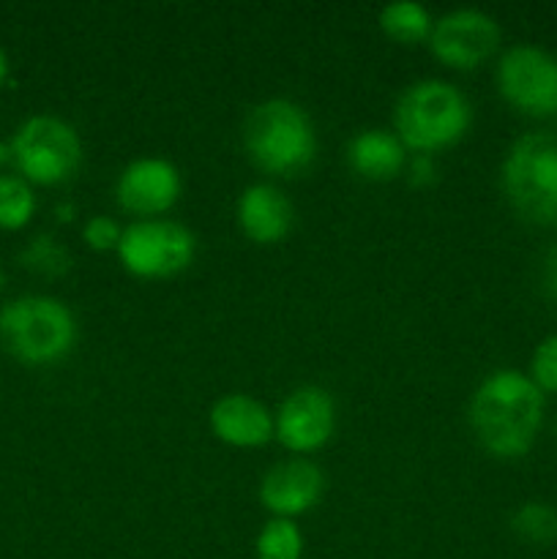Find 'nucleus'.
<instances>
[{"instance_id": "obj_1", "label": "nucleus", "mask_w": 557, "mask_h": 559, "mask_svg": "<svg viewBox=\"0 0 557 559\" xmlns=\"http://www.w3.org/2000/svg\"><path fill=\"white\" fill-rule=\"evenodd\" d=\"M470 429L489 456H528L544 426V393L517 369L491 371L470 399Z\"/></svg>"}, {"instance_id": "obj_2", "label": "nucleus", "mask_w": 557, "mask_h": 559, "mask_svg": "<svg viewBox=\"0 0 557 559\" xmlns=\"http://www.w3.org/2000/svg\"><path fill=\"white\" fill-rule=\"evenodd\" d=\"M244 147L249 162L265 175L295 178L315 164L317 131L304 107L289 98H268L246 115Z\"/></svg>"}, {"instance_id": "obj_3", "label": "nucleus", "mask_w": 557, "mask_h": 559, "mask_svg": "<svg viewBox=\"0 0 557 559\" xmlns=\"http://www.w3.org/2000/svg\"><path fill=\"white\" fill-rule=\"evenodd\" d=\"M473 126V107L457 85L446 80H418L399 96L393 129L415 156H431L464 140Z\"/></svg>"}, {"instance_id": "obj_4", "label": "nucleus", "mask_w": 557, "mask_h": 559, "mask_svg": "<svg viewBox=\"0 0 557 559\" xmlns=\"http://www.w3.org/2000/svg\"><path fill=\"white\" fill-rule=\"evenodd\" d=\"M76 344L69 306L49 295H22L0 306V347L25 366H52Z\"/></svg>"}, {"instance_id": "obj_5", "label": "nucleus", "mask_w": 557, "mask_h": 559, "mask_svg": "<svg viewBox=\"0 0 557 559\" xmlns=\"http://www.w3.org/2000/svg\"><path fill=\"white\" fill-rule=\"evenodd\" d=\"M508 205L530 224H557V134L530 131L513 140L500 167Z\"/></svg>"}, {"instance_id": "obj_6", "label": "nucleus", "mask_w": 557, "mask_h": 559, "mask_svg": "<svg viewBox=\"0 0 557 559\" xmlns=\"http://www.w3.org/2000/svg\"><path fill=\"white\" fill-rule=\"evenodd\" d=\"M20 178L36 186L69 183L82 164V140L66 120L52 115L27 118L11 140Z\"/></svg>"}, {"instance_id": "obj_7", "label": "nucleus", "mask_w": 557, "mask_h": 559, "mask_svg": "<svg viewBox=\"0 0 557 559\" xmlns=\"http://www.w3.org/2000/svg\"><path fill=\"white\" fill-rule=\"evenodd\" d=\"M197 238L189 227L169 218H140L123 227L118 260L137 278H173L194 262Z\"/></svg>"}, {"instance_id": "obj_8", "label": "nucleus", "mask_w": 557, "mask_h": 559, "mask_svg": "<svg viewBox=\"0 0 557 559\" xmlns=\"http://www.w3.org/2000/svg\"><path fill=\"white\" fill-rule=\"evenodd\" d=\"M497 87L513 109L533 118H557V58L533 44L506 49L497 63Z\"/></svg>"}, {"instance_id": "obj_9", "label": "nucleus", "mask_w": 557, "mask_h": 559, "mask_svg": "<svg viewBox=\"0 0 557 559\" xmlns=\"http://www.w3.org/2000/svg\"><path fill=\"white\" fill-rule=\"evenodd\" d=\"M502 33L491 14L481 9H457L435 22L429 47L442 66L470 71L500 49Z\"/></svg>"}, {"instance_id": "obj_10", "label": "nucleus", "mask_w": 557, "mask_h": 559, "mask_svg": "<svg viewBox=\"0 0 557 559\" xmlns=\"http://www.w3.org/2000/svg\"><path fill=\"white\" fill-rule=\"evenodd\" d=\"M276 440L287 451L306 456L328 445L336 429V407L331 393L317 385H300L278 404Z\"/></svg>"}, {"instance_id": "obj_11", "label": "nucleus", "mask_w": 557, "mask_h": 559, "mask_svg": "<svg viewBox=\"0 0 557 559\" xmlns=\"http://www.w3.org/2000/svg\"><path fill=\"white\" fill-rule=\"evenodd\" d=\"M180 191H183V180H180L178 167L167 158L145 156L126 164L115 183V200L120 211L131 216L153 218L167 213L178 202Z\"/></svg>"}, {"instance_id": "obj_12", "label": "nucleus", "mask_w": 557, "mask_h": 559, "mask_svg": "<svg viewBox=\"0 0 557 559\" xmlns=\"http://www.w3.org/2000/svg\"><path fill=\"white\" fill-rule=\"evenodd\" d=\"M325 495V475L309 459H287L273 464L260 484V502L273 519H295L309 513Z\"/></svg>"}, {"instance_id": "obj_13", "label": "nucleus", "mask_w": 557, "mask_h": 559, "mask_svg": "<svg viewBox=\"0 0 557 559\" xmlns=\"http://www.w3.org/2000/svg\"><path fill=\"white\" fill-rule=\"evenodd\" d=\"M211 429L229 448H262L276 437L271 409L246 393H227L211 407Z\"/></svg>"}, {"instance_id": "obj_14", "label": "nucleus", "mask_w": 557, "mask_h": 559, "mask_svg": "<svg viewBox=\"0 0 557 559\" xmlns=\"http://www.w3.org/2000/svg\"><path fill=\"white\" fill-rule=\"evenodd\" d=\"M295 222L293 202L271 183H251L238 200V224L249 240L260 246L282 243Z\"/></svg>"}, {"instance_id": "obj_15", "label": "nucleus", "mask_w": 557, "mask_h": 559, "mask_svg": "<svg viewBox=\"0 0 557 559\" xmlns=\"http://www.w3.org/2000/svg\"><path fill=\"white\" fill-rule=\"evenodd\" d=\"M347 162L366 180H393L407 169V147L386 129H366L347 145Z\"/></svg>"}, {"instance_id": "obj_16", "label": "nucleus", "mask_w": 557, "mask_h": 559, "mask_svg": "<svg viewBox=\"0 0 557 559\" xmlns=\"http://www.w3.org/2000/svg\"><path fill=\"white\" fill-rule=\"evenodd\" d=\"M377 22H380V31L396 44L429 41L431 27H435L429 9L415 3V0H399V3L382 5Z\"/></svg>"}, {"instance_id": "obj_17", "label": "nucleus", "mask_w": 557, "mask_h": 559, "mask_svg": "<svg viewBox=\"0 0 557 559\" xmlns=\"http://www.w3.org/2000/svg\"><path fill=\"white\" fill-rule=\"evenodd\" d=\"M36 213V194H33L31 183L20 175H0V229H16L27 227Z\"/></svg>"}, {"instance_id": "obj_18", "label": "nucleus", "mask_w": 557, "mask_h": 559, "mask_svg": "<svg viewBox=\"0 0 557 559\" xmlns=\"http://www.w3.org/2000/svg\"><path fill=\"white\" fill-rule=\"evenodd\" d=\"M257 559H300L304 533L293 519H268L254 544Z\"/></svg>"}, {"instance_id": "obj_19", "label": "nucleus", "mask_w": 557, "mask_h": 559, "mask_svg": "<svg viewBox=\"0 0 557 559\" xmlns=\"http://www.w3.org/2000/svg\"><path fill=\"white\" fill-rule=\"evenodd\" d=\"M20 260L27 271L47 278H60L71 271L69 249L63 243H58L52 235H36V238H31V243L25 246Z\"/></svg>"}, {"instance_id": "obj_20", "label": "nucleus", "mask_w": 557, "mask_h": 559, "mask_svg": "<svg viewBox=\"0 0 557 559\" xmlns=\"http://www.w3.org/2000/svg\"><path fill=\"white\" fill-rule=\"evenodd\" d=\"M511 530L528 544H552L557 540V513L544 502H524L511 516Z\"/></svg>"}, {"instance_id": "obj_21", "label": "nucleus", "mask_w": 557, "mask_h": 559, "mask_svg": "<svg viewBox=\"0 0 557 559\" xmlns=\"http://www.w3.org/2000/svg\"><path fill=\"white\" fill-rule=\"evenodd\" d=\"M530 380L541 393H557V333L546 336L530 358Z\"/></svg>"}, {"instance_id": "obj_22", "label": "nucleus", "mask_w": 557, "mask_h": 559, "mask_svg": "<svg viewBox=\"0 0 557 559\" xmlns=\"http://www.w3.org/2000/svg\"><path fill=\"white\" fill-rule=\"evenodd\" d=\"M120 238H123V227L109 216H91L82 227V240L93 251H118Z\"/></svg>"}, {"instance_id": "obj_23", "label": "nucleus", "mask_w": 557, "mask_h": 559, "mask_svg": "<svg viewBox=\"0 0 557 559\" xmlns=\"http://www.w3.org/2000/svg\"><path fill=\"white\" fill-rule=\"evenodd\" d=\"M407 180L415 189H429L437 183V162L435 156H413L407 164Z\"/></svg>"}, {"instance_id": "obj_24", "label": "nucleus", "mask_w": 557, "mask_h": 559, "mask_svg": "<svg viewBox=\"0 0 557 559\" xmlns=\"http://www.w3.org/2000/svg\"><path fill=\"white\" fill-rule=\"evenodd\" d=\"M544 287L549 298L557 304V246H552L544 260Z\"/></svg>"}, {"instance_id": "obj_25", "label": "nucleus", "mask_w": 557, "mask_h": 559, "mask_svg": "<svg viewBox=\"0 0 557 559\" xmlns=\"http://www.w3.org/2000/svg\"><path fill=\"white\" fill-rule=\"evenodd\" d=\"M74 205H58L55 207V216H58V222H71L74 218Z\"/></svg>"}, {"instance_id": "obj_26", "label": "nucleus", "mask_w": 557, "mask_h": 559, "mask_svg": "<svg viewBox=\"0 0 557 559\" xmlns=\"http://www.w3.org/2000/svg\"><path fill=\"white\" fill-rule=\"evenodd\" d=\"M3 164H14V153H11V142H0V167Z\"/></svg>"}, {"instance_id": "obj_27", "label": "nucleus", "mask_w": 557, "mask_h": 559, "mask_svg": "<svg viewBox=\"0 0 557 559\" xmlns=\"http://www.w3.org/2000/svg\"><path fill=\"white\" fill-rule=\"evenodd\" d=\"M5 80H9V58H5V52L0 49V87L5 85Z\"/></svg>"}, {"instance_id": "obj_28", "label": "nucleus", "mask_w": 557, "mask_h": 559, "mask_svg": "<svg viewBox=\"0 0 557 559\" xmlns=\"http://www.w3.org/2000/svg\"><path fill=\"white\" fill-rule=\"evenodd\" d=\"M3 284H5V276H3V267H0V293H3Z\"/></svg>"}]
</instances>
